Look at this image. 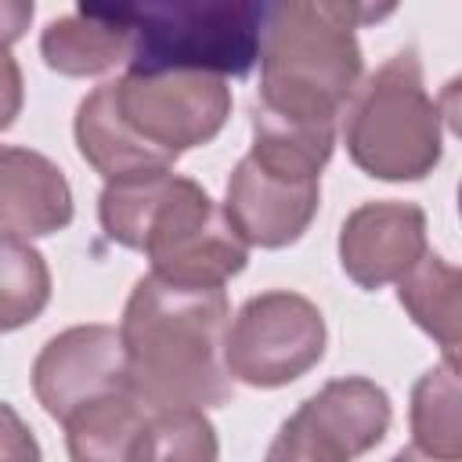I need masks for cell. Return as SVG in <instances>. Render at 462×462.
<instances>
[{"label":"cell","mask_w":462,"mask_h":462,"mask_svg":"<svg viewBox=\"0 0 462 462\" xmlns=\"http://www.w3.org/2000/svg\"><path fill=\"white\" fill-rule=\"evenodd\" d=\"M426 249V213L415 202H365L339 227V267L361 289L397 282Z\"/></svg>","instance_id":"cell-11"},{"label":"cell","mask_w":462,"mask_h":462,"mask_svg":"<svg viewBox=\"0 0 462 462\" xmlns=\"http://www.w3.org/2000/svg\"><path fill=\"white\" fill-rule=\"evenodd\" d=\"M411 451L426 458H462V393L458 365L430 368L411 390Z\"/></svg>","instance_id":"cell-16"},{"label":"cell","mask_w":462,"mask_h":462,"mask_svg":"<svg viewBox=\"0 0 462 462\" xmlns=\"http://www.w3.org/2000/svg\"><path fill=\"white\" fill-rule=\"evenodd\" d=\"M79 14L126 40V65L245 76L256 65L271 0H76Z\"/></svg>","instance_id":"cell-3"},{"label":"cell","mask_w":462,"mask_h":462,"mask_svg":"<svg viewBox=\"0 0 462 462\" xmlns=\"http://www.w3.org/2000/svg\"><path fill=\"white\" fill-rule=\"evenodd\" d=\"M256 61V105L300 119H336L365 65L354 29L332 22L314 0H271Z\"/></svg>","instance_id":"cell-4"},{"label":"cell","mask_w":462,"mask_h":462,"mask_svg":"<svg viewBox=\"0 0 462 462\" xmlns=\"http://www.w3.org/2000/svg\"><path fill=\"white\" fill-rule=\"evenodd\" d=\"M51 303V267L22 235L0 231V332H14Z\"/></svg>","instance_id":"cell-18"},{"label":"cell","mask_w":462,"mask_h":462,"mask_svg":"<svg viewBox=\"0 0 462 462\" xmlns=\"http://www.w3.org/2000/svg\"><path fill=\"white\" fill-rule=\"evenodd\" d=\"M393 408L383 386L365 375L325 383L278 430L271 462H346L372 451L390 430Z\"/></svg>","instance_id":"cell-8"},{"label":"cell","mask_w":462,"mask_h":462,"mask_svg":"<svg viewBox=\"0 0 462 462\" xmlns=\"http://www.w3.org/2000/svg\"><path fill=\"white\" fill-rule=\"evenodd\" d=\"M97 217L112 242L144 253L152 274L166 282L224 285L249 260V245L209 191L173 170L108 180L97 199Z\"/></svg>","instance_id":"cell-2"},{"label":"cell","mask_w":462,"mask_h":462,"mask_svg":"<svg viewBox=\"0 0 462 462\" xmlns=\"http://www.w3.org/2000/svg\"><path fill=\"white\" fill-rule=\"evenodd\" d=\"M321 310L289 289L249 296L224 332V368L235 383L278 390L303 379L325 357Z\"/></svg>","instance_id":"cell-7"},{"label":"cell","mask_w":462,"mask_h":462,"mask_svg":"<svg viewBox=\"0 0 462 462\" xmlns=\"http://www.w3.org/2000/svg\"><path fill=\"white\" fill-rule=\"evenodd\" d=\"M332 22H339L343 29H361V25H379L386 22L401 0H314Z\"/></svg>","instance_id":"cell-20"},{"label":"cell","mask_w":462,"mask_h":462,"mask_svg":"<svg viewBox=\"0 0 462 462\" xmlns=\"http://www.w3.org/2000/svg\"><path fill=\"white\" fill-rule=\"evenodd\" d=\"M72 188L40 152L0 144V227L22 238H43L72 224Z\"/></svg>","instance_id":"cell-12"},{"label":"cell","mask_w":462,"mask_h":462,"mask_svg":"<svg viewBox=\"0 0 462 462\" xmlns=\"http://www.w3.org/2000/svg\"><path fill=\"white\" fill-rule=\"evenodd\" d=\"M112 101L123 123L166 162H177L188 148L209 144L231 116L224 76L195 69H126V76L112 79Z\"/></svg>","instance_id":"cell-6"},{"label":"cell","mask_w":462,"mask_h":462,"mask_svg":"<svg viewBox=\"0 0 462 462\" xmlns=\"http://www.w3.org/2000/svg\"><path fill=\"white\" fill-rule=\"evenodd\" d=\"M321 202V177H296L260 162L253 152L227 177L224 213L245 245L285 249L310 227Z\"/></svg>","instance_id":"cell-10"},{"label":"cell","mask_w":462,"mask_h":462,"mask_svg":"<svg viewBox=\"0 0 462 462\" xmlns=\"http://www.w3.org/2000/svg\"><path fill=\"white\" fill-rule=\"evenodd\" d=\"M36 14V0H0V47L18 43Z\"/></svg>","instance_id":"cell-23"},{"label":"cell","mask_w":462,"mask_h":462,"mask_svg":"<svg viewBox=\"0 0 462 462\" xmlns=\"http://www.w3.org/2000/svg\"><path fill=\"white\" fill-rule=\"evenodd\" d=\"M40 54L47 61V69H54L58 76H101L116 65H126V40L87 14H69V18H54L43 36H40Z\"/></svg>","instance_id":"cell-17"},{"label":"cell","mask_w":462,"mask_h":462,"mask_svg":"<svg viewBox=\"0 0 462 462\" xmlns=\"http://www.w3.org/2000/svg\"><path fill=\"white\" fill-rule=\"evenodd\" d=\"M148 404L134 390L108 393L79 411H72L65 426L69 455L76 462H116V458H134L137 433L144 426Z\"/></svg>","instance_id":"cell-15"},{"label":"cell","mask_w":462,"mask_h":462,"mask_svg":"<svg viewBox=\"0 0 462 462\" xmlns=\"http://www.w3.org/2000/svg\"><path fill=\"white\" fill-rule=\"evenodd\" d=\"M217 433L202 408H148L134 444V458H217Z\"/></svg>","instance_id":"cell-19"},{"label":"cell","mask_w":462,"mask_h":462,"mask_svg":"<svg viewBox=\"0 0 462 462\" xmlns=\"http://www.w3.org/2000/svg\"><path fill=\"white\" fill-rule=\"evenodd\" d=\"M76 148L79 155L105 177H130V173H144V170H173V162H166L162 155H155L119 116L116 101H112V83L94 87L79 108H76Z\"/></svg>","instance_id":"cell-13"},{"label":"cell","mask_w":462,"mask_h":462,"mask_svg":"<svg viewBox=\"0 0 462 462\" xmlns=\"http://www.w3.org/2000/svg\"><path fill=\"white\" fill-rule=\"evenodd\" d=\"M22 97H25V83H22V69L11 58L7 47H0V130H7L18 112H22Z\"/></svg>","instance_id":"cell-22"},{"label":"cell","mask_w":462,"mask_h":462,"mask_svg":"<svg viewBox=\"0 0 462 462\" xmlns=\"http://www.w3.org/2000/svg\"><path fill=\"white\" fill-rule=\"evenodd\" d=\"M227 318L224 285L137 278L119 321L130 390L148 408L227 404L235 383L224 368Z\"/></svg>","instance_id":"cell-1"},{"label":"cell","mask_w":462,"mask_h":462,"mask_svg":"<svg viewBox=\"0 0 462 462\" xmlns=\"http://www.w3.org/2000/svg\"><path fill=\"white\" fill-rule=\"evenodd\" d=\"M119 390H130V379L112 325H72L47 339L32 361V393L58 422Z\"/></svg>","instance_id":"cell-9"},{"label":"cell","mask_w":462,"mask_h":462,"mask_svg":"<svg viewBox=\"0 0 462 462\" xmlns=\"http://www.w3.org/2000/svg\"><path fill=\"white\" fill-rule=\"evenodd\" d=\"M0 458H14V462H32L40 458V444L32 437V430L22 422V415L0 401Z\"/></svg>","instance_id":"cell-21"},{"label":"cell","mask_w":462,"mask_h":462,"mask_svg":"<svg viewBox=\"0 0 462 462\" xmlns=\"http://www.w3.org/2000/svg\"><path fill=\"white\" fill-rule=\"evenodd\" d=\"M343 141L350 162L375 180H422L444 155L440 108L426 94L419 54L397 51L346 97Z\"/></svg>","instance_id":"cell-5"},{"label":"cell","mask_w":462,"mask_h":462,"mask_svg":"<svg viewBox=\"0 0 462 462\" xmlns=\"http://www.w3.org/2000/svg\"><path fill=\"white\" fill-rule=\"evenodd\" d=\"M458 267H451L437 253H422L401 278H397V300L411 314V321L437 339L444 350V361L458 365V343H462V307H458Z\"/></svg>","instance_id":"cell-14"}]
</instances>
